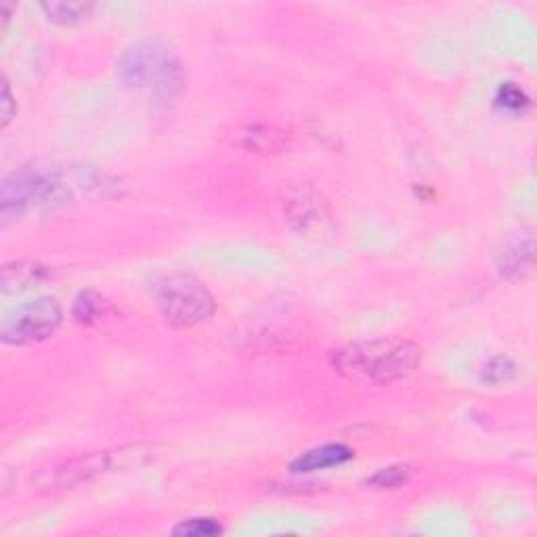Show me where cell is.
Here are the masks:
<instances>
[{
    "instance_id": "1",
    "label": "cell",
    "mask_w": 537,
    "mask_h": 537,
    "mask_svg": "<svg viewBox=\"0 0 537 537\" xmlns=\"http://www.w3.org/2000/svg\"><path fill=\"white\" fill-rule=\"evenodd\" d=\"M422 361V349L414 340L386 336L347 345L332 355L336 372L342 376L372 382L393 384L410 376Z\"/></svg>"
},
{
    "instance_id": "2",
    "label": "cell",
    "mask_w": 537,
    "mask_h": 537,
    "mask_svg": "<svg viewBox=\"0 0 537 537\" xmlns=\"http://www.w3.org/2000/svg\"><path fill=\"white\" fill-rule=\"evenodd\" d=\"M152 458L154 447L149 445H128L114 451H95V454L63 458L38 468L32 477V487L40 493L72 491L103 475V472L131 468Z\"/></svg>"
},
{
    "instance_id": "3",
    "label": "cell",
    "mask_w": 537,
    "mask_h": 537,
    "mask_svg": "<svg viewBox=\"0 0 537 537\" xmlns=\"http://www.w3.org/2000/svg\"><path fill=\"white\" fill-rule=\"evenodd\" d=\"M156 307L173 328H193L212 317L217 303L202 279L191 273L162 275L154 286Z\"/></svg>"
},
{
    "instance_id": "4",
    "label": "cell",
    "mask_w": 537,
    "mask_h": 537,
    "mask_svg": "<svg viewBox=\"0 0 537 537\" xmlns=\"http://www.w3.org/2000/svg\"><path fill=\"white\" fill-rule=\"evenodd\" d=\"M72 202V193L55 177H49L34 168H21L9 175L0 187V217L7 225L32 208L38 210H61Z\"/></svg>"
},
{
    "instance_id": "5",
    "label": "cell",
    "mask_w": 537,
    "mask_h": 537,
    "mask_svg": "<svg viewBox=\"0 0 537 537\" xmlns=\"http://www.w3.org/2000/svg\"><path fill=\"white\" fill-rule=\"evenodd\" d=\"M63 321V309L53 296H40L13 309L0 328L5 345L26 347L51 338Z\"/></svg>"
},
{
    "instance_id": "6",
    "label": "cell",
    "mask_w": 537,
    "mask_h": 537,
    "mask_svg": "<svg viewBox=\"0 0 537 537\" xmlns=\"http://www.w3.org/2000/svg\"><path fill=\"white\" fill-rule=\"evenodd\" d=\"M175 55L168 42L162 36H147L120 57L116 66V80L120 87L135 91L143 89L145 84L154 82L164 63Z\"/></svg>"
},
{
    "instance_id": "7",
    "label": "cell",
    "mask_w": 537,
    "mask_h": 537,
    "mask_svg": "<svg viewBox=\"0 0 537 537\" xmlns=\"http://www.w3.org/2000/svg\"><path fill=\"white\" fill-rule=\"evenodd\" d=\"M286 217L294 229L313 231L330 221V208L317 189L303 185L294 189L286 200Z\"/></svg>"
},
{
    "instance_id": "8",
    "label": "cell",
    "mask_w": 537,
    "mask_h": 537,
    "mask_svg": "<svg viewBox=\"0 0 537 537\" xmlns=\"http://www.w3.org/2000/svg\"><path fill=\"white\" fill-rule=\"evenodd\" d=\"M535 259V233L521 229L510 233L496 254L498 273L506 279L523 277Z\"/></svg>"
},
{
    "instance_id": "9",
    "label": "cell",
    "mask_w": 537,
    "mask_h": 537,
    "mask_svg": "<svg viewBox=\"0 0 537 537\" xmlns=\"http://www.w3.org/2000/svg\"><path fill=\"white\" fill-rule=\"evenodd\" d=\"M353 456L355 454H353L351 447L342 445V443H328V445H321V447L305 451V454H300L296 460H292L290 470L296 472V475H307V472L326 470V468L345 464Z\"/></svg>"
},
{
    "instance_id": "10",
    "label": "cell",
    "mask_w": 537,
    "mask_h": 537,
    "mask_svg": "<svg viewBox=\"0 0 537 537\" xmlns=\"http://www.w3.org/2000/svg\"><path fill=\"white\" fill-rule=\"evenodd\" d=\"M154 87V105L156 110H170V105L177 103V99L183 93L185 87V74H183V66L181 59L177 57V53L170 57L162 70L158 72V76L152 82Z\"/></svg>"
},
{
    "instance_id": "11",
    "label": "cell",
    "mask_w": 537,
    "mask_h": 537,
    "mask_svg": "<svg viewBox=\"0 0 537 537\" xmlns=\"http://www.w3.org/2000/svg\"><path fill=\"white\" fill-rule=\"evenodd\" d=\"M51 279V269L34 261H15L3 267V294L24 292Z\"/></svg>"
},
{
    "instance_id": "12",
    "label": "cell",
    "mask_w": 537,
    "mask_h": 537,
    "mask_svg": "<svg viewBox=\"0 0 537 537\" xmlns=\"http://www.w3.org/2000/svg\"><path fill=\"white\" fill-rule=\"evenodd\" d=\"M240 137L242 145L256 154H277L284 152L288 147V135L279 131V128L267 124L248 126Z\"/></svg>"
},
{
    "instance_id": "13",
    "label": "cell",
    "mask_w": 537,
    "mask_h": 537,
    "mask_svg": "<svg viewBox=\"0 0 537 537\" xmlns=\"http://www.w3.org/2000/svg\"><path fill=\"white\" fill-rule=\"evenodd\" d=\"M91 3H66V0H53V3H40V11L57 26H74L93 13Z\"/></svg>"
},
{
    "instance_id": "14",
    "label": "cell",
    "mask_w": 537,
    "mask_h": 537,
    "mask_svg": "<svg viewBox=\"0 0 537 537\" xmlns=\"http://www.w3.org/2000/svg\"><path fill=\"white\" fill-rule=\"evenodd\" d=\"M105 309H107V303L101 294L93 290H84L74 300L72 317L80 326H91V324H97V321L103 317Z\"/></svg>"
},
{
    "instance_id": "15",
    "label": "cell",
    "mask_w": 537,
    "mask_h": 537,
    "mask_svg": "<svg viewBox=\"0 0 537 537\" xmlns=\"http://www.w3.org/2000/svg\"><path fill=\"white\" fill-rule=\"evenodd\" d=\"M517 374H519L517 363H514L508 355H496L483 365L479 380L489 386H500V384L512 382L514 378H517Z\"/></svg>"
},
{
    "instance_id": "16",
    "label": "cell",
    "mask_w": 537,
    "mask_h": 537,
    "mask_svg": "<svg viewBox=\"0 0 537 537\" xmlns=\"http://www.w3.org/2000/svg\"><path fill=\"white\" fill-rule=\"evenodd\" d=\"M496 105L502 107L504 112L519 114V112H525L529 107V97L514 82H504V84H500V89L496 93Z\"/></svg>"
},
{
    "instance_id": "17",
    "label": "cell",
    "mask_w": 537,
    "mask_h": 537,
    "mask_svg": "<svg viewBox=\"0 0 537 537\" xmlns=\"http://www.w3.org/2000/svg\"><path fill=\"white\" fill-rule=\"evenodd\" d=\"M410 479V468L407 466H389V468H380L374 477L368 479V485L376 489H397L403 483Z\"/></svg>"
},
{
    "instance_id": "18",
    "label": "cell",
    "mask_w": 537,
    "mask_h": 537,
    "mask_svg": "<svg viewBox=\"0 0 537 537\" xmlns=\"http://www.w3.org/2000/svg\"><path fill=\"white\" fill-rule=\"evenodd\" d=\"M175 535H183V537H212L223 533V527L219 521L214 519H189L179 523L173 529Z\"/></svg>"
},
{
    "instance_id": "19",
    "label": "cell",
    "mask_w": 537,
    "mask_h": 537,
    "mask_svg": "<svg viewBox=\"0 0 537 537\" xmlns=\"http://www.w3.org/2000/svg\"><path fill=\"white\" fill-rule=\"evenodd\" d=\"M15 114H17V105H15L13 95H11L9 82L5 80L3 82V99H0V128H7L11 124V120L15 118Z\"/></svg>"
}]
</instances>
